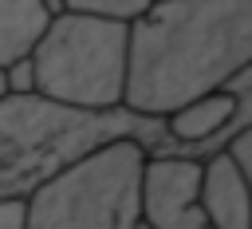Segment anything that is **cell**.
I'll return each instance as SVG.
<instances>
[{
  "instance_id": "6da1fadb",
  "label": "cell",
  "mask_w": 252,
  "mask_h": 229,
  "mask_svg": "<svg viewBox=\"0 0 252 229\" xmlns=\"http://www.w3.org/2000/svg\"><path fill=\"white\" fill-rule=\"evenodd\" d=\"M252 63V0H154L126 24L122 107L165 118Z\"/></svg>"
},
{
  "instance_id": "7a4b0ae2",
  "label": "cell",
  "mask_w": 252,
  "mask_h": 229,
  "mask_svg": "<svg viewBox=\"0 0 252 229\" xmlns=\"http://www.w3.org/2000/svg\"><path fill=\"white\" fill-rule=\"evenodd\" d=\"M134 138L150 154H177L165 134V118L138 114L130 107L75 111L43 95H4L0 99V197H28L43 178L75 162L79 154Z\"/></svg>"
},
{
  "instance_id": "3957f363",
  "label": "cell",
  "mask_w": 252,
  "mask_h": 229,
  "mask_svg": "<svg viewBox=\"0 0 252 229\" xmlns=\"http://www.w3.org/2000/svg\"><path fill=\"white\" fill-rule=\"evenodd\" d=\"M146 154L134 138L79 154L28 193V229H138Z\"/></svg>"
},
{
  "instance_id": "277c9868",
  "label": "cell",
  "mask_w": 252,
  "mask_h": 229,
  "mask_svg": "<svg viewBox=\"0 0 252 229\" xmlns=\"http://www.w3.org/2000/svg\"><path fill=\"white\" fill-rule=\"evenodd\" d=\"M35 95L75 107L110 111L126 95V20L63 8L32 47Z\"/></svg>"
},
{
  "instance_id": "5b68a950",
  "label": "cell",
  "mask_w": 252,
  "mask_h": 229,
  "mask_svg": "<svg viewBox=\"0 0 252 229\" xmlns=\"http://www.w3.org/2000/svg\"><path fill=\"white\" fill-rule=\"evenodd\" d=\"M138 205L146 229H213L201 205V158L146 154Z\"/></svg>"
},
{
  "instance_id": "8992f818",
  "label": "cell",
  "mask_w": 252,
  "mask_h": 229,
  "mask_svg": "<svg viewBox=\"0 0 252 229\" xmlns=\"http://www.w3.org/2000/svg\"><path fill=\"white\" fill-rule=\"evenodd\" d=\"M201 205L213 229H252V193L228 150L201 158Z\"/></svg>"
},
{
  "instance_id": "52a82bcc",
  "label": "cell",
  "mask_w": 252,
  "mask_h": 229,
  "mask_svg": "<svg viewBox=\"0 0 252 229\" xmlns=\"http://www.w3.org/2000/svg\"><path fill=\"white\" fill-rule=\"evenodd\" d=\"M232 111H236V99L224 87L209 91V95H197L185 107H177V111L165 114V134L177 142V154H185V158H209L213 142L224 130V122L232 118Z\"/></svg>"
},
{
  "instance_id": "ba28073f",
  "label": "cell",
  "mask_w": 252,
  "mask_h": 229,
  "mask_svg": "<svg viewBox=\"0 0 252 229\" xmlns=\"http://www.w3.org/2000/svg\"><path fill=\"white\" fill-rule=\"evenodd\" d=\"M47 24L51 12L43 0H0V67L32 55Z\"/></svg>"
},
{
  "instance_id": "9c48e42d",
  "label": "cell",
  "mask_w": 252,
  "mask_h": 229,
  "mask_svg": "<svg viewBox=\"0 0 252 229\" xmlns=\"http://www.w3.org/2000/svg\"><path fill=\"white\" fill-rule=\"evenodd\" d=\"M154 0H63V8L71 12H91V16H106V20H134L150 8Z\"/></svg>"
},
{
  "instance_id": "30bf717a",
  "label": "cell",
  "mask_w": 252,
  "mask_h": 229,
  "mask_svg": "<svg viewBox=\"0 0 252 229\" xmlns=\"http://www.w3.org/2000/svg\"><path fill=\"white\" fill-rule=\"evenodd\" d=\"M4 87H8V95H35V67H32V55L12 59V63L4 67Z\"/></svg>"
},
{
  "instance_id": "8fae6325",
  "label": "cell",
  "mask_w": 252,
  "mask_h": 229,
  "mask_svg": "<svg viewBox=\"0 0 252 229\" xmlns=\"http://www.w3.org/2000/svg\"><path fill=\"white\" fill-rule=\"evenodd\" d=\"M224 150L236 158V166H240V174H244V182H248V193H252V126H244L240 134H232Z\"/></svg>"
},
{
  "instance_id": "7c38bea8",
  "label": "cell",
  "mask_w": 252,
  "mask_h": 229,
  "mask_svg": "<svg viewBox=\"0 0 252 229\" xmlns=\"http://www.w3.org/2000/svg\"><path fill=\"white\" fill-rule=\"evenodd\" d=\"M0 229H28V197H0Z\"/></svg>"
},
{
  "instance_id": "4fadbf2b",
  "label": "cell",
  "mask_w": 252,
  "mask_h": 229,
  "mask_svg": "<svg viewBox=\"0 0 252 229\" xmlns=\"http://www.w3.org/2000/svg\"><path fill=\"white\" fill-rule=\"evenodd\" d=\"M8 95V87H4V67H0V99Z\"/></svg>"
},
{
  "instance_id": "5bb4252c",
  "label": "cell",
  "mask_w": 252,
  "mask_h": 229,
  "mask_svg": "<svg viewBox=\"0 0 252 229\" xmlns=\"http://www.w3.org/2000/svg\"><path fill=\"white\" fill-rule=\"evenodd\" d=\"M138 229H146V225H138Z\"/></svg>"
}]
</instances>
